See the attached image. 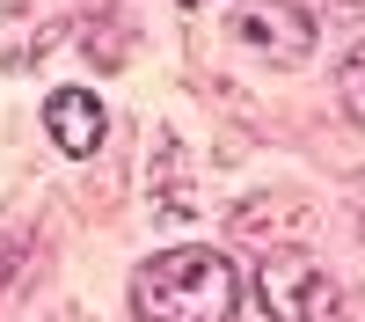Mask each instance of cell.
Masks as SVG:
<instances>
[{
  "instance_id": "obj_1",
  "label": "cell",
  "mask_w": 365,
  "mask_h": 322,
  "mask_svg": "<svg viewBox=\"0 0 365 322\" xmlns=\"http://www.w3.org/2000/svg\"><path fill=\"white\" fill-rule=\"evenodd\" d=\"M132 308L146 322H234L241 315V271L227 249H161L139 263Z\"/></svg>"
},
{
  "instance_id": "obj_2",
  "label": "cell",
  "mask_w": 365,
  "mask_h": 322,
  "mask_svg": "<svg viewBox=\"0 0 365 322\" xmlns=\"http://www.w3.org/2000/svg\"><path fill=\"white\" fill-rule=\"evenodd\" d=\"M256 301L270 322H358V293L314 249H270L256 271Z\"/></svg>"
},
{
  "instance_id": "obj_3",
  "label": "cell",
  "mask_w": 365,
  "mask_h": 322,
  "mask_svg": "<svg viewBox=\"0 0 365 322\" xmlns=\"http://www.w3.org/2000/svg\"><path fill=\"white\" fill-rule=\"evenodd\" d=\"M227 37L249 59H263V66H299L314 51V15L292 8V0H241L227 15Z\"/></svg>"
},
{
  "instance_id": "obj_4",
  "label": "cell",
  "mask_w": 365,
  "mask_h": 322,
  "mask_svg": "<svg viewBox=\"0 0 365 322\" xmlns=\"http://www.w3.org/2000/svg\"><path fill=\"white\" fill-rule=\"evenodd\" d=\"M44 132L58 139V154H96L103 146V103L88 96V88H58V96L44 103Z\"/></svg>"
},
{
  "instance_id": "obj_5",
  "label": "cell",
  "mask_w": 365,
  "mask_h": 322,
  "mask_svg": "<svg viewBox=\"0 0 365 322\" xmlns=\"http://www.w3.org/2000/svg\"><path fill=\"white\" fill-rule=\"evenodd\" d=\"M344 110H351V125H365V44L344 59Z\"/></svg>"
},
{
  "instance_id": "obj_6",
  "label": "cell",
  "mask_w": 365,
  "mask_h": 322,
  "mask_svg": "<svg viewBox=\"0 0 365 322\" xmlns=\"http://www.w3.org/2000/svg\"><path fill=\"white\" fill-rule=\"evenodd\" d=\"M15 263H22V227H8V220H0V286H8V271H15Z\"/></svg>"
},
{
  "instance_id": "obj_7",
  "label": "cell",
  "mask_w": 365,
  "mask_h": 322,
  "mask_svg": "<svg viewBox=\"0 0 365 322\" xmlns=\"http://www.w3.org/2000/svg\"><path fill=\"white\" fill-rule=\"evenodd\" d=\"M175 8H205V0H175Z\"/></svg>"
}]
</instances>
